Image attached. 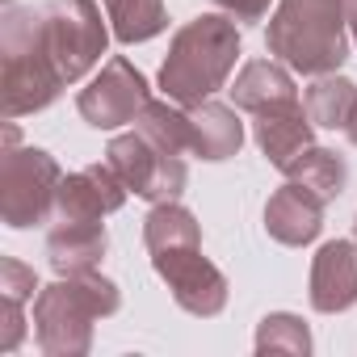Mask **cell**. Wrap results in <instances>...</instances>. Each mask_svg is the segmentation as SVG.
<instances>
[{"label": "cell", "instance_id": "obj_17", "mask_svg": "<svg viewBox=\"0 0 357 357\" xmlns=\"http://www.w3.org/2000/svg\"><path fill=\"white\" fill-rule=\"evenodd\" d=\"M282 172H286V181H298V185L315 190L324 202H336L344 194V185H349V160L340 151H332V147H319V143L298 151Z\"/></svg>", "mask_w": 357, "mask_h": 357}, {"label": "cell", "instance_id": "obj_1", "mask_svg": "<svg viewBox=\"0 0 357 357\" xmlns=\"http://www.w3.org/2000/svg\"><path fill=\"white\" fill-rule=\"evenodd\" d=\"M143 248L151 257V269L164 278V286L172 290L181 311H190L198 319H215L227 307L231 286H227L223 269L206 261L202 223L194 219V211H185L181 202L151 206L143 219Z\"/></svg>", "mask_w": 357, "mask_h": 357}, {"label": "cell", "instance_id": "obj_13", "mask_svg": "<svg viewBox=\"0 0 357 357\" xmlns=\"http://www.w3.org/2000/svg\"><path fill=\"white\" fill-rule=\"evenodd\" d=\"M252 139L265 151V160L282 172L298 151H307L315 143V122L307 118L303 101H282V105L252 114Z\"/></svg>", "mask_w": 357, "mask_h": 357}, {"label": "cell", "instance_id": "obj_6", "mask_svg": "<svg viewBox=\"0 0 357 357\" xmlns=\"http://www.w3.org/2000/svg\"><path fill=\"white\" fill-rule=\"evenodd\" d=\"M59 185L63 168L51 151L5 139V155H0V219H5V227L30 231L51 223Z\"/></svg>", "mask_w": 357, "mask_h": 357}, {"label": "cell", "instance_id": "obj_7", "mask_svg": "<svg viewBox=\"0 0 357 357\" xmlns=\"http://www.w3.org/2000/svg\"><path fill=\"white\" fill-rule=\"evenodd\" d=\"M105 160L114 164V172L126 181V190L135 198L151 202V206L176 202V198L185 194V185H190L185 160L176 155V151H168V147H160L155 139H147L139 126L126 130V135H114L109 147H105Z\"/></svg>", "mask_w": 357, "mask_h": 357}, {"label": "cell", "instance_id": "obj_9", "mask_svg": "<svg viewBox=\"0 0 357 357\" xmlns=\"http://www.w3.org/2000/svg\"><path fill=\"white\" fill-rule=\"evenodd\" d=\"M147 101H151L147 76H143L126 55H114V59H105L101 72L80 89L76 109H80V118H84L93 130H118V126L135 122Z\"/></svg>", "mask_w": 357, "mask_h": 357}, {"label": "cell", "instance_id": "obj_16", "mask_svg": "<svg viewBox=\"0 0 357 357\" xmlns=\"http://www.w3.org/2000/svg\"><path fill=\"white\" fill-rule=\"evenodd\" d=\"M282 101H298L294 72L278 59H248L231 84V105L244 114H257V109H269Z\"/></svg>", "mask_w": 357, "mask_h": 357}, {"label": "cell", "instance_id": "obj_20", "mask_svg": "<svg viewBox=\"0 0 357 357\" xmlns=\"http://www.w3.org/2000/svg\"><path fill=\"white\" fill-rule=\"evenodd\" d=\"M257 353H294V357H307L311 353V332H307V324L298 315L269 311L257 324Z\"/></svg>", "mask_w": 357, "mask_h": 357}, {"label": "cell", "instance_id": "obj_22", "mask_svg": "<svg viewBox=\"0 0 357 357\" xmlns=\"http://www.w3.org/2000/svg\"><path fill=\"white\" fill-rule=\"evenodd\" d=\"M269 5H273V0H215V9L227 13V17L240 22V26H257V22H265Z\"/></svg>", "mask_w": 357, "mask_h": 357}, {"label": "cell", "instance_id": "obj_4", "mask_svg": "<svg viewBox=\"0 0 357 357\" xmlns=\"http://www.w3.org/2000/svg\"><path fill=\"white\" fill-rule=\"evenodd\" d=\"M344 0H278L265 30V51L298 76H332L349 59Z\"/></svg>", "mask_w": 357, "mask_h": 357}, {"label": "cell", "instance_id": "obj_23", "mask_svg": "<svg viewBox=\"0 0 357 357\" xmlns=\"http://www.w3.org/2000/svg\"><path fill=\"white\" fill-rule=\"evenodd\" d=\"M344 13H349V34H353V47H357V0H344Z\"/></svg>", "mask_w": 357, "mask_h": 357}, {"label": "cell", "instance_id": "obj_21", "mask_svg": "<svg viewBox=\"0 0 357 357\" xmlns=\"http://www.w3.org/2000/svg\"><path fill=\"white\" fill-rule=\"evenodd\" d=\"M34 290H43V286H38V278H34L30 265H22L17 257H5V261H0V298H9V303H30Z\"/></svg>", "mask_w": 357, "mask_h": 357}, {"label": "cell", "instance_id": "obj_15", "mask_svg": "<svg viewBox=\"0 0 357 357\" xmlns=\"http://www.w3.org/2000/svg\"><path fill=\"white\" fill-rule=\"evenodd\" d=\"M109 240H105V223H68V219H55L51 231H47V261L51 269L63 278V273H89L101 265Z\"/></svg>", "mask_w": 357, "mask_h": 357}, {"label": "cell", "instance_id": "obj_19", "mask_svg": "<svg viewBox=\"0 0 357 357\" xmlns=\"http://www.w3.org/2000/svg\"><path fill=\"white\" fill-rule=\"evenodd\" d=\"M109 30L122 47H139L151 43L168 30V5L164 0H101Z\"/></svg>", "mask_w": 357, "mask_h": 357}, {"label": "cell", "instance_id": "obj_5", "mask_svg": "<svg viewBox=\"0 0 357 357\" xmlns=\"http://www.w3.org/2000/svg\"><path fill=\"white\" fill-rule=\"evenodd\" d=\"M122 307V290L89 273H63L34 298V340L47 357H84L93 349V328Z\"/></svg>", "mask_w": 357, "mask_h": 357}, {"label": "cell", "instance_id": "obj_11", "mask_svg": "<svg viewBox=\"0 0 357 357\" xmlns=\"http://www.w3.org/2000/svg\"><path fill=\"white\" fill-rule=\"evenodd\" d=\"M307 298L319 315L349 311L357 303V240H328L311 257Z\"/></svg>", "mask_w": 357, "mask_h": 357}, {"label": "cell", "instance_id": "obj_10", "mask_svg": "<svg viewBox=\"0 0 357 357\" xmlns=\"http://www.w3.org/2000/svg\"><path fill=\"white\" fill-rule=\"evenodd\" d=\"M130 198L126 181L114 172V164H89L80 172H68L63 185H59V198H55V219H68V223H105V215L122 211Z\"/></svg>", "mask_w": 357, "mask_h": 357}, {"label": "cell", "instance_id": "obj_18", "mask_svg": "<svg viewBox=\"0 0 357 357\" xmlns=\"http://www.w3.org/2000/svg\"><path fill=\"white\" fill-rule=\"evenodd\" d=\"M303 105H307V118L319 130H349V122L357 114V84L340 72L315 76L303 93Z\"/></svg>", "mask_w": 357, "mask_h": 357}, {"label": "cell", "instance_id": "obj_25", "mask_svg": "<svg viewBox=\"0 0 357 357\" xmlns=\"http://www.w3.org/2000/svg\"><path fill=\"white\" fill-rule=\"evenodd\" d=\"M353 240H357V223H353Z\"/></svg>", "mask_w": 357, "mask_h": 357}, {"label": "cell", "instance_id": "obj_24", "mask_svg": "<svg viewBox=\"0 0 357 357\" xmlns=\"http://www.w3.org/2000/svg\"><path fill=\"white\" fill-rule=\"evenodd\" d=\"M344 135H349V143L357 147V114H353V122H349V130H344Z\"/></svg>", "mask_w": 357, "mask_h": 357}, {"label": "cell", "instance_id": "obj_8", "mask_svg": "<svg viewBox=\"0 0 357 357\" xmlns=\"http://www.w3.org/2000/svg\"><path fill=\"white\" fill-rule=\"evenodd\" d=\"M43 26H47L51 51H55L68 84L84 80L101 63L109 34H114L101 22V9L93 0H43Z\"/></svg>", "mask_w": 357, "mask_h": 357}, {"label": "cell", "instance_id": "obj_12", "mask_svg": "<svg viewBox=\"0 0 357 357\" xmlns=\"http://www.w3.org/2000/svg\"><path fill=\"white\" fill-rule=\"evenodd\" d=\"M324 211H328V202L315 190H307L298 181H286L265 202V231H269V240H278L286 248H303V244L319 240Z\"/></svg>", "mask_w": 357, "mask_h": 357}, {"label": "cell", "instance_id": "obj_2", "mask_svg": "<svg viewBox=\"0 0 357 357\" xmlns=\"http://www.w3.org/2000/svg\"><path fill=\"white\" fill-rule=\"evenodd\" d=\"M68 89V76L51 51L43 5H9L0 22V109L5 122L43 114Z\"/></svg>", "mask_w": 357, "mask_h": 357}, {"label": "cell", "instance_id": "obj_3", "mask_svg": "<svg viewBox=\"0 0 357 357\" xmlns=\"http://www.w3.org/2000/svg\"><path fill=\"white\" fill-rule=\"evenodd\" d=\"M244 51L240 22L227 13H198L172 34L168 55L160 63V93L176 105H198L227 89V76L236 72V59Z\"/></svg>", "mask_w": 357, "mask_h": 357}, {"label": "cell", "instance_id": "obj_14", "mask_svg": "<svg viewBox=\"0 0 357 357\" xmlns=\"http://www.w3.org/2000/svg\"><path fill=\"white\" fill-rule=\"evenodd\" d=\"M185 109H190V155L219 164L244 147V122H240L236 105L206 97V101L185 105Z\"/></svg>", "mask_w": 357, "mask_h": 357}]
</instances>
